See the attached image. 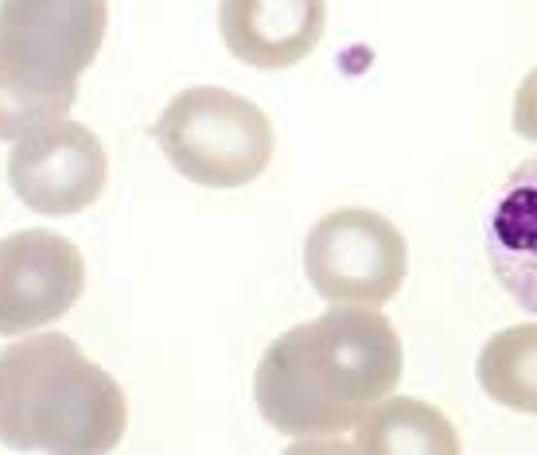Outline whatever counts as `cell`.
<instances>
[{
	"label": "cell",
	"instance_id": "cell-1",
	"mask_svg": "<svg viewBox=\"0 0 537 455\" xmlns=\"http://www.w3.org/2000/svg\"><path fill=\"white\" fill-rule=\"evenodd\" d=\"M405 350L378 308L331 304L277 335L257 362L253 405L285 436H343L401 382Z\"/></svg>",
	"mask_w": 537,
	"mask_h": 455
},
{
	"label": "cell",
	"instance_id": "cell-2",
	"mask_svg": "<svg viewBox=\"0 0 537 455\" xmlns=\"http://www.w3.org/2000/svg\"><path fill=\"white\" fill-rule=\"evenodd\" d=\"M129 428L125 389L74 339L32 331L0 350V444L12 452L109 455Z\"/></svg>",
	"mask_w": 537,
	"mask_h": 455
},
{
	"label": "cell",
	"instance_id": "cell-3",
	"mask_svg": "<svg viewBox=\"0 0 537 455\" xmlns=\"http://www.w3.org/2000/svg\"><path fill=\"white\" fill-rule=\"evenodd\" d=\"M156 148L195 187H246L273 160V125L265 109L222 86H191L164 105L152 125Z\"/></svg>",
	"mask_w": 537,
	"mask_h": 455
},
{
	"label": "cell",
	"instance_id": "cell-4",
	"mask_svg": "<svg viewBox=\"0 0 537 455\" xmlns=\"http://www.w3.org/2000/svg\"><path fill=\"white\" fill-rule=\"evenodd\" d=\"M304 277L327 304L382 308L409 277L405 234L378 210H331L308 230Z\"/></svg>",
	"mask_w": 537,
	"mask_h": 455
},
{
	"label": "cell",
	"instance_id": "cell-5",
	"mask_svg": "<svg viewBox=\"0 0 537 455\" xmlns=\"http://www.w3.org/2000/svg\"><path fill=\"white\" fill-rule=\"evenodd\" d=\"M109 183L102 140L78 121H51L20 137L8 152V187L43 218H71L94 207Z\"/></svg>",
	"mask_w": 537,
	"mask_h": 455
},
{
	"label": "cell",
	"instance_id": "cell-6",
	"mask_svg": "<svg viewBox=\"0 0 537 455\" xmlns=\"http://www.w3.org/2000/svg\"><path fill=\"white\" fill-rule=\"evenodd\" d=\"M86 288L78 245L55 230H16L0 238V335L20 339L71 312Z\"/></svg>",
	"mask_w": 537,
	"mask_h": 455
},
{
	"label": "cell",
	"instance_id": "cell-7",
	"mask_svg": "<svg viewBox=\"0 0 537 455\" xmlns=\"http://www.w3.org/2000/svg\"><path fill=\"white\" fill-rule=\"evenodd\" d=\"M109 28V0H0V43L36 70L78 86Z\"/></svg>",
	"mask_w": 537,
	"mask_h": 455
},
{
	"label": "cell",
	"instance_id": "cell-8",
	"mask_svg": "<svg viewBox=\"0 0 537 455\" xmlns=\"http://www.w3.org/2000/svg\"><path fill=\"white\" fill-rule=\"evenodd\" d=\"M327 0H218L226 51L253 70L304 63L323 39Z\"/></svg>",
	"mask_w": 537,
	"mask_h": 455
},
{
	"label": "cell",
	"instance_id": "cell-9",
	"mask_svg": "<svg viewBox=\"0 0 537 455\" xmlns=\"http://www.w3.org/2000/svg\"><path fill=\"white\" fill-rule=\"evenodd\" d=\"M483 245L502 292L537 315V156L499 183L483 210Z\"/></svg>",
	"mask_w": 537,
	"mask_h": 455
},
{
	"label": "cell",
	"instance_id": "cell-10",
	"mask_svg": "<svg viewBox=\"0 0 537 455\" xmlns=\"http://www.w3.org/2000/svg\"><path fill=\"white\" fill-rule=\"evenodd\" d=\"M358 455H464L456 424L417 397H386L355 428Z\"/></svg>",
	"mask_w": 537,
	"mask_h": 455
},
{
	"label": "cell",
	"instance_id": "cell-11",
	"mask_svg": "<svg viewBox=\"0 0 537 455\" xmlns=\"http://www.w3.org/2000/svg\"><path fill=\"white\" fill-rule=\"evenodd\" d=\"M78 86L24 63L0 43V140H16L71 113Z\"/></svg>",
	"mask_w": 537,
	"mask_h": 455
},
{
	"label": "cell",
	"instance_id": "cell-12",
	"mask_svg": "<svg viewBox=\"0 0 537 455\" xmlns=\"http://www.w3.org/2000/svg\"><path fill=\"white\" fill-rule=\"evenodd\" d=\"M475 374L495 405L537 417V323H518L491 335L479 350Z\"/></svg>",
	"mask_w": 537,
	"mask_h": 455
},
{
	"label": "cell",
	"instance_id": "cell-13",
	"mask_svg": "<svg viewBox=\"0 0 537 455\" xmlns=\"http://www.w3.org/2000/svg\"><path fill=\"white\" fill-rule=\"evenodd\" d=\"M514 133L537 144V67L522 78V86L514 94Z\"/></svg>",
	"mask_w": 537,
	"mask_h": 455
},
{
	"label": "cell",
	"instance_id": "cell-14",
	"mask_svg": "<svg viewBox=\"0 0 537 455\" xmlns=\"http://www.w3.org/2000/svg\"><path fill=\"white\" fill-rule=\"evenodd\" d=\"M281 455H358V448L355 440H343V436H304L288 444Z\"/></svg>",
	"mask_w": 537,
	"mask_h": 455
}]
</instances>
